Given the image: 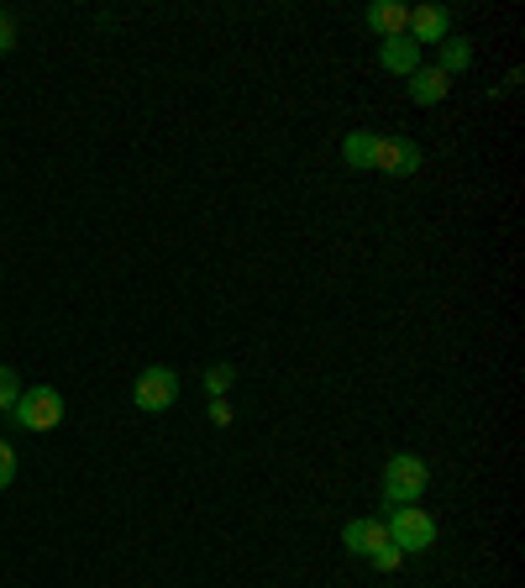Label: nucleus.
<instances>
[{
	"instance_id": "f257e3e1",
	"label": "nucleus",
	"mask_w": 525,
	"mask_h": 588,
	"mask_svg": "<svg viewBox=\"0 0 525 588\" xmlns=\"http://www.w3.org/2000/svg\"><path fill=\"white\" fill-rule=\"evenodd\" d=\"M425 484H431V467H425L415 452H394V457H389V467H384V499H389V509L421 505Z\"/></svg>"
},
{
	"instance_id": "f03ea898",
	"label": "nucleus",
	"mask_w": 525,
	"mask_h": 588,
	"mask_svg": "<svg viewBox=\"0 0 525 588\" xmlns=\"http://www.w3.org/2000/svg\"><path fill=\"white\" fill-rule=\"evenodd\" d=\"M384 526H389V541L410 557V551H425L431 541H436V520L425 515L421 505H400V509H389L384 515Z\"/></svg>"
},
{
	"instance_id": "7ed1b4c3",
	"label": "nucleus",
	"mask_w": 525,
	"mask_h": 588,
	"mask_svg": "<svg viewBox=\"0 0 525 588\" xmlns=\"http://www.w3.org/2000/svg\"><path fill=\"white\" fill-rule=\"evenodd\" d=\"M11 415H17L21 431H53L63 421V394H59V389H48V384L21 389V400H17Z\"/></svg>"
},
{
	"instance_id": "20e7f679",
	"label": "nucleus",
	"mask_w": 525,
	"mask_h": 588,
	"mask_svg": "<svg viewBox=\"0 0 525 588\" xmlns=\"http://www.w3.org/2000/svg\"><path fill=\"white\" fill-rule=\"evenodd\" d=\"M132 400H137V410H147V415H163V410L179 400V373H174V368H142L137 384H132Z\"/></svg>"
},
{
	"instance_id": "39448f33",
	"label": "nucleus",
	"mask_w": 525,
	"mask_h": 588,
	"mask_svg": "<svg viewBox=\"0 0 525 588\" xmlns=\"http://www.w3.org/2000/svg\"><path fill=\"white\" fill-rule=\"evenodd\" d=\"M373 168L389 174V179H410L421 168V147L410 137H379V153H373Z\"/></svg>"
},
{
	"instance_id": "423d86ee",
	"label": "nucleus",
	"mask_w": 525,
	"mask_h": 588,
	"mask_svg": "<svg viewBox=\"0 0 525 588\" xmlns=\"http://www.w3.org/2000/svg\"><path fill=\"white\" fill-rule=\"evenodd\" d=\"M404 38L415 42H446L452 38V17H446V6H410V21H404Z\"/></svg>"
},
{
	"instance_id": "0eeeda50",
	"label": "nucleus",
	"mask_w": 525,
	"mask_h": 588,
	"mask_svg": "<svg viewBox=\"0 0 525 588\" xmlns=\"http://www.w3.org/2000/svg\"><path fill=\"white\" fill-rule=\"evenodd\" d=\"M342 547L352 551V557H373L379 547H389V526L379 515H358V520H347Z\"/></svg>"
},
{
	"instance_id": "6e6552de",
	"label": "nucleus",
	"mask_w": 525,
	"mask_h": 588,
	"mask_svg": "<svg viewBox=\"0 0 525 588\" xmlns=\"http://www.w3.org/2000/svg\"><path fill=\"white\" fill-rule=\"evenodd\" d=\"M379 63H384V74H400V80H410L415 69H421V48L404 38H384V48H379Z\"/></svg>"
},
{
	"instance_id": "1a4fd4ad",
	"label": "nucleus",
	"mask_w": 525,
	"mask_h": 588,
	"mask_svg": "<svg viewBox=\"0 0 525 588\" xmlns=\"http://www.w3.org/2000/svg\"><path fill=\"white\" fill-rule=\"evenodd\" d=\"M446 90H452V80H446L442 69H415V74H410V101L415 105H442L446 101Z\"/></svg>"
},
{
	"instance_id": "9d476101",
	"label": "nucleus",
	"mask_w": 525,
	"mask_h": 588,
	"mask_svg": "<svg viewBox=\"0 0 525 588\" xmlns=\"http://www.w3.org/2000/svg\"><path fill=\"white\" fill-rule=\"evenodd\" d=\"M404 21H410V6H400V0H379V6H368V27H373L379 38H400Z\"/></svg>"
},
{
	"instance_id": "9b49d317",
	"label": "nucleus",
	"mask_w": 525,
	"mask_h": 588,
	"mask_svg": "<svg viewBox=\"0 0 525 588\" xmlns=\"http://www.w3.org/2000/svg\"><path fill=\"white\" fill-rule=\"evenodd\" d=\"M373 153H379V137H373V132H347V143H342L347 168H373Z\"/></svg>"
},
{
	"instance_id": "f8f14e48",
	"label": "nucleus",
	"mask_w": 525,
	"mask_h": 588,
	"mask_svg": "<svg viewBox=\"0 0 525 588\" xmlns=\"http://www.w3.org/2000/svg\"><path fill=\"white\" fill-rule=\"evenodd\" d=\"M467 63H473V42H463V38H446V42H442V63H436V69H442L446 80H452V74H463Z\"/></svg>"
},
{
	"instance_id": "ddd939ff",
	"label": "nucleus",
	"mask_w": 525,
	"mask_h": 588,
	"mask_svg": "<svg viewBox=\"0 0 525 588\" xmlns=\"http://www.w3.org/2000/svg\"><path fill=\"white\" fill-rule=\"evenodd\" d=\"M17 400H21V373L0 368V410H17Z\"/></svg>"
},
{
	"instance_id": "4468645a",
	"label": "nucleus",
	"mask_w": 525,
	"mask_h": 588,
	"mask_svg": "<svg viewBox=\"0 0 525 588\" xmlns=\"http://www.w3.org/2000/svg\"><path fill=\"white\" fill-rule=\"evenodd\" d=\"M231 384H237V368H231V363H216L210 373H205V389H210L216 400H222V394H226Z\"/></svg>"
},
{
	"instance_id": "2eb2a0df",
	"label": "nucleus",
	"mask_w": 525,
	"mask_h": 588,
	"mask_svg": "<svg viewBox=\"0 0 525 588\" xmlns=\"http://www.w3.org/2000/svg\"><path fill=\"white\" fill-rule=\"evenodd\" d=\"M368 563H373V568H379V572H394V568H400V563H404V551L394 547V541H389V547H379V551H373V557H368Z\"/></svg>"
},
{
	"instance_id": "dca6fc26",
	"label": "nucleus",
	"mask_w": 525,
	"mask_h": 588,
	"mask_svg": "<svg viewBox=\"0 0 525 588\" xmlns=\"http://www.w3.org/2000/svg\"><path fill=\"white\" fill-rule=\"evenodd\" d=\"M11 478H17V446L0 442V488L11 484Z\"/></svg>"
},
{
	"instance_id": "f3484780",
	"label": "nucleus",
	"mask_w": 525,
	"mask_h": 588,
	"mask_svg": "<svg viewBox=\"0 0 525 588\" xmlns=\"http://www.w3.org/2000/svg\"><path fill=\"white\" fill-rule=\"evenodd\" d=\"M11 48H17V21L0 11V53H11Z\"/></svg>"
},
{
	"instance_id": "a211bd4d",
	"label": "nucleus",
	"mask_w": 525,
	"mask_h": 588,
	"mask_svg": "<svg viewBox=\"0 0 525 588\" xmlns=\"http://www.w3.org/2000/svg\"><path fill=\"white\" fill-rule=\"evenodd\" d=\"M210 421H216V426H231V405H226V400H216V405H210Z\"/></svg>"
}]
</instances>
